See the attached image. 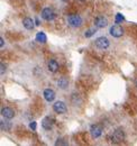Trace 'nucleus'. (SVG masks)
I'll use <instances>...</instances> for the list:
<instances>
[{
    "mask_svg": "<svg viewBox=\"0 0 137 146\" xmlns=\"http://www.w3.org/2000/svg\"><path fill=\"white\" fill-rule=\"evenodd\" d=\"M67 21H68V26L73 27V28H78V27H81L82 24H83V19L81 16L79 15H70L67 18Z\"/></svg>",
    "mask_w": 137,
    "mask_h": 146,
    "instance_id": "obj_1",
    "label": "nucleus"
},
{
    "mask_svg": "<svg viewBox=\"0 0 137 146\" xmlns=\"http://www.w3.org/2000/svg\"><path fill=\"white\" fill-rule=\"evenodd\" d=\"M96 46L99 50H107L110 46V40H109V38H107L104 36L98 37L96 39Z\"/></svg>",
    "mask_w": 137,
    "mask_h": 146,
    "instance_id": "obj_2",
    "label": "nucleus"
},
{
    "mask_svg": "<svg viewBox=\"0 0 137 146\" xmlns=\"http://www.w3.org/2000/svg\"><path fill=\"white\" fill-rule=\"evenodd\" d=\"M53 110L59 115H63L68 111V108H67V105L63 101H55L54 105H53Z\"/></svg>",
    "mask_w": 137,
    "mask_h": 146,
    "instance_id": "obj_3",
    "label": "nucleus"
},
{
    "mask_svg": "<svg viewBox=\"0 0 137 146\" xmlns=\"http://www.w3.org/2000/svg\"><path fill=\"white\" fill-rule=\"evenodd\" d=\"M125 138V134L121 129H116L111 136V142L114 144H120Z\"/></svg>",
    "mask_w": 137,
    "mask_h": 146,
    "instance_id": "obj_4",
    "label": "nucleus"
},
{
    "mask_svg": "<svg viewBox=\"0 0 137 146\" xmlns=\"http://www.w3.org/2000/svg\"><path fill=\"white\" fill-rule=\"evenodd\" d=\"M41 17L46 21H52V20L55 19V14L51 8H44L41 13Z\"/></svg>",
    "mask_w": 137,
    "mask_h": 146,
    "instance_id": "obj_5",
    "label": "nucleus"
},
{
    "mask_svg": "<svg viewBox=\"0 0 137 146\" xmlns=\"http://www.w3.org/2000/svg\"><path fill=\"white\" fill-rule=\"evenodd\" d=\"M109 33H110V35H111L112 37L118 38V37H121L122 35H124V29H122L121 26H119L118 24H116V25H114V26L110 27Z\"/></svg>",
    "mask_w": 137,
    "mask_h": 146,
    "instance_id": "obj_6",
    "label": "nucleus"
},
{
    "mask_svg": "<svg viewBox=\"0 0 137 146\" xmlns=\"http://www.w3.org/2000/svg\"><path fill=\"white\" fill-rule=\"evenodd\" d=\"M1 115H2L3 118H6L7 120H9V119H13L15 117V111L11 109V108H9V107H3L1 109Z\"/></svg>",
    "mask_w": 137,
    "mask_h": 146,
    "instance_id": "obj_7",
    "label": "nucleus"
},
{
    "mask_svg": "<svg viewBox=\"0 0 137 146\" xmlns=\"http://www.w3.org/2000/svg\"><path fill=\"white\" fill-rule=\"evenodd\" d=\"M94 26L97 28H104L108 26V19L103 16H99L94 19Z\"/></svg>",
    "mask_w": 137,
    "mask_h": 146,
    "instance_id": "obj_8",
    "label": "nucleus"
},
{
    "mask_svg": "<svg viewBox=\"0 0 137 146\" xmlns=\"http://www.w3.org/2000/svg\"><path fill=\"white\" fill-rule=\"evenodd\" d=\"M90 133H91V136L93 138H99L102 135V128L99 125H92L91 129H90Z\"/></svg>",
    "mask_w": 137,
    "mask_h": 146,
    "instance_id": "obj_9",
    "label": "nucleus"
},
{
    "mask_svg": "<svg viewBox=\"0 0 137 146\" xmlns=\"http://www.w3.org/2000/svg\"><path fill=\"white\" fill-rule=\"evenodd\" d=\"M43 96H44V99L47 101V102H52L54 101L55 99V91L52 90V89H45L43 91Z\"/></svg>",
    "mask_w": 137,
    "mask_h": 146,
    "instance_id": "obj_10",
    "label": "nucleus"
},
{
    "mask_svg": "<svg viewBox=\"0 0 137 146\" xmlns=\"http://www.w3.org/2000/svg\"><path fill=\"white\" fill-rule=\"evenodd\" d=\"M23 26L27 31H32V29H34L35 27L34 20L32 18H29V17H26V18H24V20H23Z\"/></svg>",
    "mask_w": 137,
    "mask_h": 146,
    "instance_id": "obj_11",
    "label": "nucleus"
},
{
    "mask_svg": "<svg viewBox=\"0 0 137 146\" xmlns=\"http://www.w3.org/2000/svg\"><path fill=\"white\" fill-rule=\"evenodd\" d=\"M47 68H49V70H50V72H57L59 71V63H57V61L56 60H54V58H52L49 61V64H47Z\"/></svg>",
    "mask_w": 137,
    "mask_h": 146,
    "instance_id": "obj_12",
    "label": "nucleus"
},
{
    "mask_svg": "<svg viewBox=\"0 0 137 146\" xmlns=\"http://www.w3.org/2000/svg\"><path fill=\"white\" fill-rule=\"evenodd\" d=\"M57 87H59L60 89H63V90L68 89V78H65V76L60 78V79L57 80Z\"/></svg>",
    "mask_w": 137,
    "mask_h": 146,
    "instance_id": "obj_13",
    "label": "nucleus"
},
{
    "mask_svg": "<svg viewBox=\"0 0 137 146\" xmlns=\"http://www.w3.org/2000/svg\"><path fill=\"white\" fill-rule=\"evenodd\" d=\"M42 127L44 128L45 130H51L52 127H53V120L50 117H45L42 120Z\"/></svg>",
    "mask_w": 137,
    "mask_h": 146,
    "instance_id": "obj_14",
    "label": "nucleus"
},
{
    "mask_svg": "<svg viewBox=\"0 0 137 146\" xmlns=\"http://www.w3.org/2000/svg\"><path fill=\"white\" fill-rule=\"evenodd\" d=\"M35 39H36L37 42H39V43H46L47 37H46L44 32H38V33H36V35H35Z\"/></svg>",
    "mask_w": 137,
    "mask_h": 146,
    "instance_id": "obj_15",
    "label": "nucleus"
},
{
    "mask_svg": "<svg viewBox=\"0 0 137 146\" xmlns=\"http://www.w3.org/2000/svg\"><path fill=\"white\" fill-rule=\"evenodd\" d=\"M124 20H125V17H124L121 14L118 13V14L116 15V17H115V23H116V24H120V23H122Z\"/></svg>",
    "mask_w": 137,
    "mask_h": 146,
    "instance_id": "obj_16",
    "label": "nucleus"
},
{
    "mask_svg": "<svg viewBox=\"0 0 137 146\" xmlns=\"http://www.w3.org/2000/svg\"><path fill=\"white\" fill-rule=\"evenodd\" d=\"M94 33H96V29H88L86 32V34H84V36H86V38H89V37L93 36Z\"/></svg>",
    "mask_w": 137,
    "mask_h": 146,
    "instance_id": "obj_17",
    "label": "nucleus"
},
{
    "mask_svg": "<svg viewBox=\"0 0 137 146\" xmlns=\"http://www.w3.org/2000/svg\"><path fill=\"white\" fill-rule=\"evenodd\" d=\"M29 128H31L32 130H35V129L37 128V124H36V121H32V123L29 124Z\"/></svg>",
    "mask_w": 137,
    "mask_h": 146,
    "instance_id": "obj_18",
    "label": "nucleus"
},
{
    "mask_svg": "<svg viewBox=\"0 0 137 146\" xmlns=\"http://www.w3.org/2000/svg\"><path fill=\"white\" fill-rule=\"evenodd\" d=\"M6 68H7V65H6L5 63H1V70H0V73H1V75H2L3 73L6 72Z\"/></svg>",
    "mask_w": 137,
    "mask_h": 146,
    "instance_id": "obj_19",
    "label": "nucleus"
},
{
    "mask_svg": "<svg viewBox=\"0 0 137 146\" xmlns=\"http://www.w3.org/2000/svg\"><path fill=\"white\" fill-rule=\"evenodd\" d=\"M3 45H5V40H3V38L1 37V38H0V46H1V48L3 47Z\"/></svg>",
    "mask_w": 137,
    "mask_h": 146,
    "instance_id": "obj_20",
    "label": "nucleus"
}]
</instances>
